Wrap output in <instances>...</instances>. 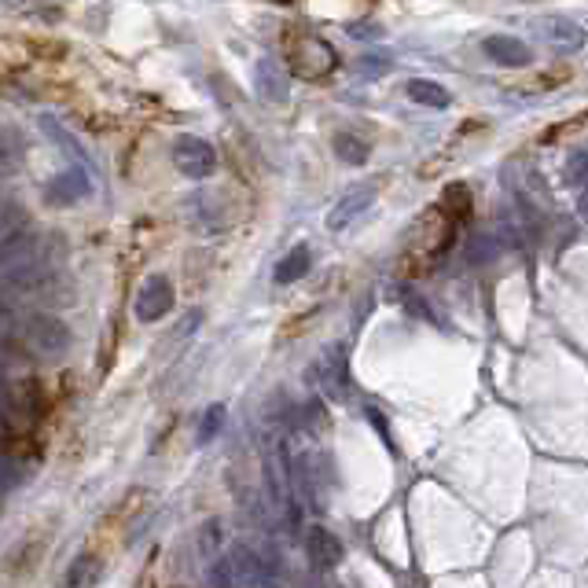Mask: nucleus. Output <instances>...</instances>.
Here are the masks:
<instances>
[{"label":"nucleus","mask_w":588,"mask_h":588,"mask_svg":"<svg viewBox=\"0 0 588 588\" xmlns=\"http://www.w3.org/2000/svg\"><path fill=\"white\" fill-rule=\"evenodd\" d=\"M23 346L30 353H37V357H45V361H56V357H63L74 346V335L52 313H34L23 324Z\"/></svg>","instance_id":"f257e3e1"},{"label":"nucleus","mask_w":588,"mask_h":588,"mask_svg":"<svg viewBox=\"0 0 588 588\" xmlns=\"http://www.w3.org/2000/svg\"><path fill=\"white\" fill-rule=\"evenodd\" d=\"M287 59H291L294 74L306 81L324 78V74H331L335 63H339L335 48H331L328 41H320L317 34H291V41H287Z\"/></svg>","instance_id":"f03ea898"},{"label":"nucleus","mask_w":588,"mask_h":588,"mask_svg":"<svg viewBox=\"0 0 588 588\" xmlns=\"http://www.w3.org/2000/svg\"><path fill=\"white\" fill-rule=\"evenodd\" d=\"M173 166L184 173V177H192V181H203L210 173L217 170V151L210 140L203 136H181L177 144H173Z\"/></svg>","instance_id":"7ed1b4c3"},{"label":"nucleus","mask_w":588,"mask_h":588,"mask_svg":"<svg viewBox=\"0 0 588 588\" xmlns=\"http://www.w3.org/2000/svg\"><path fill=\"white\" fill-rule=\"evenodd\" d=\"M173 309V283L166 276H147L136 291V320L155 324Z\"/></svg>","instance_id":"20e7f679"},{"label":"nucleus","mask_w":588,"mask_h":588,"mask_svg":"<svg viewBox=\"0 0 588 588\" xmlns=\"http://www.w3.org/2000/svg\"><path fill=\"white\" fill-rule=\"evenodd\" d=\"M228 581L232 585H272L276 574H272V566L258 552H250V548L239 544V548L228 552Z\"/></svg>","instance_id":"39448f33"},{"label":"nucleus","mask_w":588,"mask_h":588,"mask_svg":"<svg viewBox=\"0 0 588 588\" xmlns=\"http://www.w3.org/2000/svg\"><path fill=\"white\" fill-rule=\"evenodd\" d=\"M306 555H309V563L317 566V570H335V566L342 563L346 548H342V541L331 530H324V526H313V530L306 533Z\"/></svg>","instance_id":"423d86ee"},{"label":"nucleus","mask_w":588,"mask_h":588,"mask_svg":"<svg viewBox=\"0 0 588 588\" xmlns=\"http://www.w3.org/2000/svg\"><path fill=\"white\" fill-rule=\"evenodd\" d=\"M372 203H375V184H361V188L346 192L339 203H335V210L328 214V232H342L353 217H361Z\"/></svg>","instance_id":"0eeeda50"},{"label":"nucleus","mask_w":588,"mask_h":588,"mask_svg":"<svg viewBox=\"0 0 588 588\" xmlns=\"http://www.w3.org/2000/svg\"><path fill=\"white\" fill-rule=\"evenodd\" d=\"M482 52H486L493 63H500V67H530L533 63V52L530 45H522L519 37H486L482 41Z\"/></svg>","instance_id":"6e6552de"},{"label":"nucleus","mask_w":588,"mask_h":588,"mask_svg":"<svg viewBox=\"0 0 588 588\" xmlns=\"http://www.w3.org/2000/svg\"><path fill=\"white\" fill-rule=\"evenodd\" d=\"M254 85H258L261 100H272V103L287 100V78H283L280 63H272V59H258V67H254Z\"/></svg>","instance_id":"1a4fd4ad"},{"label":"nucleus","mask_w":588,"mask_h":588,"mask_svg":"<svg viewBox=\"0 0 588 588\" xmlns=\"http://www.w3.org/2000/svg\"><path fill=\"white\" fill-rule=\"evenodd\" d=\"M317 375H320V390H324V394L346 397V357H342V350L324 353L317 364Z\"/></svg>","instance_id":"9d476101"},{"label":"nucleus","mask_w":588,"mask_h":588,"mask_svg":"<svg viewBox=\"0 0 588 588\" xmlns=\"http://www.w3.org/2000/svg\"><path fill=\"white\" fill-rule=\"evenodd\" d=\"M541 30H544V37H548L555 48H563V52H574V48L585 45V30L577 23H570V19H563V15L541 19Z\"/></svg>","instance_id":"9b49d317"},{"label":"nucleus","mask_w":588,"mask_h":588,"mask_svg":"<svg viewBox=\"0 0 588 588\" xmlns=\"http://www.w3.org/2000/svg\"><path fill=\"white\" fill-rule=\"evenodd\" d=\"M405 92H408V100H412V103H423V107H434V111H445V107L453 103L449 89H445V85H438V81H430V78L408 81Z\"/></svg>","instance_id":"f8f14e48"},{"label":"nucleus","mask_w":588,"mask_h":588,"mask_svg":"<svg viewBox=\"0 0 588 588\" xmlns=\"http://www.w3.org/2000/svg\"><path fill=\"white\" fill-rule=\"evenodd\" d=\"M89 195V177L85 173H63L56 181L48 184V203H78Z\"/></svg>","instance_id":"ddd939ff"},{"label":"nucleus","mask_w":588,"mask_h":588,"mask_svg":"<svg viewBox=\"0 0 588 588\" xmlns=\"http://www.w3.org/2000/svg\"><path fill=\"white\" fill-rule=\"evenodd\" d=\"M309 265H313V254H309V247H294L287 258L276 265V272H272V280L276 283H294V280H302L309 272Z\"/></svg>","instance_id":"4468645a"},{"label":"nucleus","mask_w":588,"mask_h":588,"mask_svg":"<svg viewBox=\"0 0 588 588\" xmlns=\"http://www.w3.org/2000/svg\"><path fill=\"white\" fill-rule=\"evenodd\" d=\"M335 155H339L342 162H350V166H364V162H368V144L350 133H339L335 136Z\"/></svg>","instance_id":"2eb2a0df"},{"label":"nucleus","mask_w":588,"mask_h":588,"mask_svg":"<svg viewBox=\"0 0 588 588\" xmlns=\"http://www.w3.org/2000/svg\"><path fill=\"white\" fill-rule=\"evenodd\" d=\"M23 217H26V210L15 203V199H0V239L23 225Z\"/></svg>","instance_id":"dca6fc26"},{"label":"nucleus","mask_w":588,"mask_h":588,"mask_svg":"<svg viewBox=\"0 0 588 588\" xmlns=\"http://www.w3.org/2000/svg\"><path fill=\"white\" fill-rule=\"evenodd\" d=\"M15 166H19V140L12 133H0V177H8Z\"/></svg>","instance_id":"f3484780"},{"label":"nucleus","mask_w":588,"mask_h":588,"mask_svg":"<svg viewBox=\"0 0 588 588\" xmlns=\"http://www.w3.org/2000/svg\"><path fill=\"white\" fill-rule=\"evenodd\" d=\"M19 482H23V464H15V460H0V497H8Z\"/></svg>","instance_id":"a211bd4d"},{"label":"nucleus","mask_w":588,"mask_h":588,"mask_svg":"<svg viewBox=\"0 0 588 588\" xmlns=\"http://www.w3.org/2000/svg\"><path fill=\"white\" fill-rule=\"evenodd\" d=\"M221 423H225V408L214 405V408H210V412L203 416V427H199V445H206V441L214 438L217 430H221Z\"/></svg>","instance_id":"6ab92c4d"},{"label":"nucleus","mask_w":588,"mask_h":588,"mask_svg":"<svg viewBox=\"0 0 588 588\" xmlns=\"http://www.w3.org/2000/svg\"><path fill=\"white\" fill-rule=\"evenodd\" d=\"M585 162H588L585 151H574V155L566 159V184H574V188L585 184Z\"/></svg>","instance_id":"aec40b11"}]
</instances>
